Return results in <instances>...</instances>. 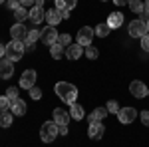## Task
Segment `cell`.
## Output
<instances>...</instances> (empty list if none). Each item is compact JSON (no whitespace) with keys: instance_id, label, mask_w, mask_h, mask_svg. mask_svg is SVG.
Returning <instances> with one entry per match:
<instances>
[{"instance_id":"7bdbcfd3","label":"cell","mask_w":149,"mask_h":147,"mask_svg":"<svg viewBox=\"0 0 149 147\" xmlns=\"http://www.w3.org/2000/svg\"><path fill=\"white\" fill-rule=\"evenodd\" d=\"M145 26H147V34H149V18L145 20Z\"/></svg>"},{"instance_id":"52a82bcc","label":"cell","mask_w":149,"mask_h":147,"mask_svg":"<svg viewBox=\"0 0 149 147\" xmlns=\"http://www.w3.org/2000/svg\"><path fill=\"white\" fill-rule=\"evenodd\" d=\"M58 36H60V34H58L56 26H46V28L42 30V34H40V40L50 48L52 44H56V42H58Z\"/></svg>"},{"instance_id":"8992f818","label":"cell","mask_w":149,"mask_h":147,"mask_svg":"<svg viewBox=\"0 0 149 147\" xmlns=\"http://www.w3.org/2000/svg\"><path fill=\"white\" fill-rule=\"evenodd\" d=\"M129 91L133 93V98H139V100H143V98L149 95V88L141 79H133V82L129 84Z\"/></svg>"},{"instance_id":"9c48e42d","label":"cell","mask_w":149,"mask_h":147,"mask_svg":"<svg viewBox=\"0 0 149 147\" xmlns=\"http://www.w3.org/2000/svg\"><path fill=\"white\" fill-rule=\"evenodd\" d=\"M34 84H36V72L34 70L22 72V76H20V88L22 90H30V88H34Z\"/></svg>"},{"instance_id":"1f68e13d","label":"cell","mask_w":149,"mask_h":147,"mask_svg":"<svg viewBox=\"0 0 149 147\" xmlns=\"http://www.w3.org/2000/svg\"><path fill=\"white\" fill-rule=\"evenodd\" d=\"M10 100L6 98V95H0V111H6V109H10Z\"/></svg>"},{"instance_id":"d6986e66","label":"cell","mask_w":149,"mask_h":147,"mask_svg":"<svg viewBox=\"0 0 149 147\" xmlns=\"http://www.w3.org/2000/svg\"><path fill=\"white\" fill-rule=\"evenodd\" d=\"M70 115H72V119H76V121H80V119H84V105H80V103H72V107H70Z\"/></svg>"},{"instance_id":"836d02e7","label":"cell","mask_w":149,"mask_h":147,"mask_svg":"<svg viewBox=\"0 0 149 147\" xmlns=\"http://www.w3.org/2000/svg\"><path fill=\"white\" fill-rule=\"evenodd\" d=\"M141 48H143V52H149V34L141 38Z\"/></svg>"},{"instance_id":"5b68a950","label":"cell","mask_w":149,"mask_h":147,"mask_svg":"<svg viewBox=\"0 0 149 147\" xmlns=\"http://www.w3.org/2000/svg\"><path fill=\"white\" fill-rule=\"evenodd\" d=\"M93 36H95L93 28H90V26H81L80 30H78V44H80V46H84V48L92 46Z\"/></svg>"},{"instance_id":"e575fe53","label":"cell","mask_w":149,"mask_h":147,"mask_svg":"<svg viewBox=\"0 0 149 147\" xmlns=\"http://www.w3.org/2000/svg\"><path fill=\"white\" fill-rule=\"evenodd\" d=\"M139 117H141V123H143V125H149V111H147V109L139 113Z\"/></svg>"},{"instance_id":"44dd1931","label":"cell","mask_w":149,"mask_h":147,"mask_svg":"<svg viewBox=\"0 0 149 147\" xmlns=\"http://www.w3.org/2000/svg\"><path fill=\"white\" fill-rule=\"evenodd\" d=\"M10 111L14 113V115H24L26 113V103H24V100H16V102H12V105H10Z\"/></svg>"},{"instance_id":"4dcf8cb0","label":"cell","mask_w":149,"mask_h":147,"mask_svg":"<svg viewBox=\"0 0 149 147\" xmlns=\"http://www.w3.org/2000/svg\"><path fill=\"white\" fill-rule=\"evenodd\" d=\"M6 98L10 100V103L16 102V100H18V88H8V90H6Z\"/></svg>"},{"instance_id":"8fae6325","label":"cell","mask_w":149,"mask_h":147,"mask_svg":"<svg viewBox=\"0 0 149 147\" xmlns=\"http://www.w3.org/2000/svg\"><path fill=\"white\" fill-rule=\"evenodd\" d=\"M103 133H105V125H103L102 121H93V123H90V127H88V135L92 137V139H102Z\"/></svg>"},{"instance_id":"f35d334b","label":"cell","mask_w":149,"mask_h":147,"mask_svg":"<svg viewBox=\"0 0 149 147\" xmlns=\"http://www.w3.org/2000/svg\"><path fill=\"white\" fill-rule=\"evenodd\" d=\"M143 14L149 18V0H145V2H143Z\"/></svg>"},{"instance_id":"3957f363","label":"cell","mask_w":149,"mask_h":147,"mask_svg":"<svg viewBox=\"0 0 149 147\" xmlns=\"http://www.w3.org/2000/svg\"><path fill=\"white\" fill-rule=\"evenodd\" d=\"M58 135H60V127H58V123L54 119L42 123V127H40V137H42L44 143H52Z\"/></svg>"},{"instance_id":"d4e9b609","label":"cell","mask_w":149,"mask_h":147,"mask_svg":"<svg viewBox=\"0 0 149 147\" xmlns=\"http://www.w3.org/2000/svg\"><path fill=\"white\" fill-rule=\"evenodd\" d=\"M28 8H26V6H20V8H16V10H14V18H16V22H22L24 24V20H26V18H28Z\"/></svg>"},{"instance_id":"b9f144b4","label":"cell","mask_w":149,"mask_h":147,"mask_svg":"<svg viewBox=\"0 0 149 147\" xmlns=\"http://www.w3.org/2000/svg\"><path fill=\"white\" fill-rule=\"evenodd\" d=\"M44 2H46V0H36L34 6H42V8H44Z\"/></svg>"},{"instance_id":"e0dca14e","label":"cell","mask_w":149,"mask_h":147,"mask_svg":"<svg viewBox=\"0 0 149 147\" xmlns=\"http://www.w3.org/2000/svg\"><path fill=\"white\" fill-rule=\"evenodd\" d=\"M46 22L48 26H58L62 22V14L58 8H52V10H46Z\"/></svg>"},{"instance_id":"f6af8a7d","label":"cell","mask_w":149,"mask_h":147,"mask_svg":"<svg viewBox=\"0 0 149 147\" xmlns=\"http://www.w3.org/2000/svg\"><path fill=\"white\" fill-rule=\"evenodd\" d=\"M102 2H105V0H102Z\"/></svg>"},{"instance_id":"484cf974","label":"cell","mask_w":149,"mask_h":147,"mask_svg":"<svg viewBox=\"0 0 149 147\" xmlns=\"http://www.w3.org/2000/svg\"><path fill=\"white\" fill-rule=\"evenodd\" d=\"M129 8H131V12H135V14H143V2L141 0H131L129 2Z\"/></svg>"},{"instance_id":"74e56055","label":"cell","mask_w":149,"mask_h":147,"mask_svg":"<svg viewBox=\"0 0 149 147\" xmlns=\"http://www.w3.org/2000/svg\"><path fill=\"white\" fill-rule=\"evenodd\" d=\"M131 0H113V4L115 6H125V4H129Z\"/></svg>"},{"instance_id":"83f0119b","label":"cell","mask_w":149,"mask_h":147,"mask_svg":"<svg viewBox=\"0 0 149 147\" xmlns=\"http://www.w3.org/2000/svg\"><path fill=\"white\" fill-rule=\"evenodd\" d=\"M105 109H107L109 113H115V115H117V111H119L121 107H119V103L115 102V100H109V102L105 103Z\"/></svg>"},{"instance_id":"7a4b0ae2","label":"cell","mask_w":149,"mask_h":147,"mask_svg":"<svg viewBox=\"0 0 149 147\" xmlns=\"http://www.w3.org/2000/svg\"><path fill=\"white\" fill-rule=\"evenodd\" d=\"M24 52H26V46H24V40H12L6 44V58L10 62H18L22 60Z\"/></svg>"},{"instance_id":"f1b7e54d","label":"cell","mask_w":149,"mask_h":147,"mask_svg":"<svg viewBox=\"0 0 149 147\" xmlns=\"http://www.w3.org/2000/svg\"><path fill=\"white\" fill-rule=\"evenodd\" d=\"M58 44L64 46V48H68V46L72 44V36H70V34H60V36H58Z\"/></svg>"},{"instance_id":"d6a6232c","label":"cell","mask_w":149,"mask_h":147,"mask_svg":"<svg viewBox=\"0 0 149 147\" xmlns=\"http://www.w3.org/2000/svg\"><path fill=\"white\" fill-rule=\"evenodd\" d=\"M28 91H30V98H32V100H36V102L42 98V90H40V88H36V86H34V88H30Z\"/></svg>"},{"instance_id":"7c38bea8","label":"cell","mask_w":149,"mask_h":147,"mask_svg":"<svg viewBox=\"0 0 149 147\" xmlns=\"http://www.w3.org/2000/svg\"><path fill=\"white\" fill-rule=\"evenodd\" d=\"M12 74H14V62H10L8 58H2L0 60V78L8 79L12 78Z\"/></svg>"},{"instance_id":"ac0fdd59","label":"cell","mask_w":149,"mask_h":147,"mask_svg":"<svg viewBox=\"0 0 149 147\" xmlns=\"http://www.w3.org/2000/svg\"><path fill=\"white\" fill-rule=\"evenodd\" d=\"M107 113H109V111H107L105 107H95V109L88 115V121H90V123H93V121H103Z\"/></svg>"},{"instance_id":"2e32d148","label":"cell","mask_w":149,"mask_h":147,"mask_svg":"<svg viewBox=\"0 0 149 147\" xmlns=\"http://www.w3.org/2000/svg\"><path fill=\"white\" fill-rule=\"evenodd\" d=\"M107 24H109V28H111V30H115V28H119V26L123 24V14H121L119 10L111 12V14L107 16Z\"/></svg>"},{"instance_id":"ffe728a7","label":"cell","mask_w":149,"mask_h":147,"mask_svg":"<svg viewBox=\"0 0 149 147\" xmlns=\"http://www.w3.org/2000/svg\"><path fill=\"white\" fill-rule=\"evenodd\" d=\"M54 4H56L58 10H74L78 0H54Z\"/></svg>"},{"instance_id":"f546056e","label":"cell","mask_w":149,"mask_h":147,"mask_svg":"<svg viewBox=\"0 0 149 147\" xmlns=\"http://www.w3.org/2000/svg\"><path fill=\"white\" fill-rule=\"evenodd\" d=\"M97 54H100L97 48H93V46H88V48H86V58H88V60H95Z\"/></svg>"},{"instance_id":"4fadbf2b","label":"cell","mask_w":149,"mask_h":147,"mask_svg":"<svg viewBox=\"0 0 149 147\" xmlns=\"http://www.w3.org/2000/svg\"><path fill=\"white\" fill-rule=\"evenodd\" d=\"M10 36H12V40H26L28 30H26V26H24L22 22H16L10 28Z\"/></svg>"},{"instance_id":"ba28073f","label":"cell","mask_w":149,"mask_h":147,"mask_svg":"<svg viewBox=\"0 0 149 147\" xmlns=\"http://www.w3.org/2000/svg\"><path fill=\"white\" fill-rule=\"evenodd\" d=\"M139 113L135 111V107H121L119 111H117V119H119V123H131V121H135V117H137Z\"/></svg>"},{"instance_id":"4316f807","label":"cell","mask_w":149,"mask_h":147,"mask_svg":"<svg viewBox=\"0 0 149 147\" xmlns=\"http://www.w3.org/2000/svg\"><path fill=\"white\" fill-rule=\"evenodd\" d=\"M40 34H42V32H38V28H34V30H30V32H28V36H26V40H24V42H32V44H36V42H38V38H40Z\"/></svg>"},{"instance_id":"ee69618b","label":"cell","mask_w":149,"mask_h":147,"mask_svg":"<svg viewBox=\"0 0 149 147\" xmlns=\"http://www.w3.org/2000/svg\"><path fill=\"white\" fill-rule=\"evenodd\" d=\"M0 4H4V0H0Z\"/></svg>"},{"instance_id":"60d3db41","label":"cell","mask_w":149,"mask_h":147,"mask_svg":"<svg viewBox=\"0 0 149 147\" xmlns=\"http://www.w3.org/2000/svg\"><path fill=\"white\" fill-rule=\"evenodd\" d=\"M4 56H6V46L0 44V58H4Z\"/></svg>"},{"instance_id":"9a60e30c","label":"cell","mask_w":149,"mask_h":147,"mask_svg":"<svg viewBox=\"0 0 149 147\" xmlns=\"http://www.w3.org/2000/svg\"><path fill=\"white\" fill-rule=\"evenodd\" d=\"M81 56H84V46H80L78 42L66 48V58H70V60H80Z\"/></svg>"},{"instance_id":"6da1fadb","label":"cell","mask_w":149,"mask_h":147,"mask_svg":"<svg viewBox=\"0 0 149 147\" xmlns=\"http://www.w3.org/2000/svg\"><path fill=\"white\" fill-rule=\"evenodd\" d=\"M54 90H56L58 98L64 103H70V105L76 102V98H78V88L74 84H70V82H58Z\"/></svg>"},{"instance_id":"7402d4cb","label":"cell","mask_w":149,"mask_h":147,"mask_svg":"<svg viewBox=\"0 0 149 147\" xmlns=\"http://www.w3.org/2000/svg\"><path fill=\"white\" fill-rule=\"evenodd\" d=\"M93 32H95V36H100V38H107L109 32H111V28H109L107 22H102V24H97V26L93 28Z\"/></svg>"},{"instance_id":"30bf717a","label":"cell","mask_w":149,"mask_h":147,"mask_svg":"<svg viewBox=\"0 0 149 147\" xmlns=\"http://www.w3.org/2000/svg\"><path fill=\"white\" fill-rule=\"evenodd\" d=\"M28 18H30V22H32V24L38 26L42 20H46V10H44L42 6H32L30 12H28Z\"/></svg>"},{"instance_id":"603a6c76","label":"cell","mask_w":149,"mask_h":147,"mask_svg":"<svg viewBox=\"0 0 149 147\" xmlns=\"http://www.w3.org/2000/svg\"><path fill=\"white\" fill-rule=\"evenodd\" d=\"M64 54H66V48H64V46H60L58 42L50 46V56L54 58V60H60V58L64 56Z\"/></svg>"},{"instance_id":"d590c367","label":"cell","mask_w":149,"mask_h":147,"mask_svg":"<svg viewBox=\"0 0 149 147\" xmlns=\"http://www.w3.org/2000/svg\"><path fill=\"white\" fill-rule=\"evenodd\" d=\"M22 4H20V0H8V8L10 10H16V8H20Z\"/></svg>"},{"instance_id":"277c9868","label":"cell","mask_w":149,"mask_h":147,"mask_svg":"<svg viewBox=\"0 0 149 147\" xmlns=\"http://www.w3.org/2000/svg\"><path fill=\"white\" fill-rule=\"evenodd\" d=\"M145 34H147V26H145L143 18H135L129 22V36L131 38H143Z\"/></svg>"},{"instance_id":"ab89813d","label":"cell","mask_w":149,"mask_h":147,"mask_svg":"<svg viewBox=\"0 0 149 147\" xmlns=\"http://www.w3.org/2000/svg\"><path fill=\"white\" fill-rule=\"evenodd\" d=\"M60 127V135H68V125H58Z\"/></svg>"},{"instance_id":"8d00e7d4","label":"cell","mask_w":149,"mask_h":147,"mask_svg":"<svg viewBox=\"0 0 149 147\" xmlns=\"http://www.w3.org/2000/svg\"><path fill=\"white\" fill-rule=\"evenodd\" d=\"M20 4L28 8V6H34V4H36V0H20Z\"/></svg>"},{"instance_id":"cb8c5ba5","label":"cell","mask_w":149,"mask_h":147,"mask_svg":"<svg viewBox=\"0 0 149 147\" xmlns=\"http://www.w3.org/2000/svg\"><path fill=\"white\" fill-rule=\"evenodd\" d=\"M12 115H14V113L8 111V109H6V111H0V125H2L4 129L12 125Z\"/></svg>"},{"instance_id":"5bb4252c","label":"cell","mask_w":149,"mask_h":147,"mask_svg":"<svg viewBox=\"0 0 149 147\" xmlns=\"http://www.w3.org/2000/svg\"><path fill=\"white\" fill-rule=\"evenodd\" d=\"M70 117H72V115H70L66 109H62V107H56L54 113H52V119H54L58 125H68L70 123Z\"/></svg>"}]
</instances>
